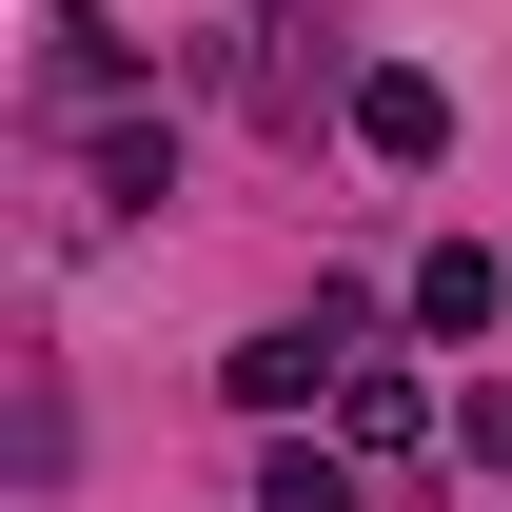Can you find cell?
I'll list each match as a JSON object with an SVG mask.
<instances>
[{"label":"cell","mask_w":512,"mask_h":512,"mask_svg":"<svg viewBox=\"0 0 512 512\" xmlns=\"http://www.w3.org/2000/svg\"><path fill=\"white\" fill-rule=\"evenodd\" d=\"M335 119H355V158L434 178V158H453V79H434V60H355V79H335Z\"/></svg>","instance_id":"1"},{"label":"cell","mask_w":512,"mask_h":512,"mask_svg":"<svg viewBox=\"0 0 512 512\" xmlns=\"http://www.w3.org/2000/svg\"><path fill=\"white\" fill-rule=\"evenodd\" d=\"M40 99H60V119H119V99H138V40L99 20V0H60V20H40Z\"/></svg>","instance_id":"2"},{"label":"cell","mask_w":512,"mask_h":512,"mask_svg":"<svg viewBox=\"0 0 512 512\" xmlns=\"http://www.w3.org/2000/svg\"><path fill=\"white\" fill-rule=\"evenodd\" d=\"M493 316H512V256H493V237H434V256H414V335H453V355H473Z\"/></svg>","instance_id":"3"},{"label":"cell","mask_w":512,"mask_h":512,"mask_svg":"<svg viewBox=\"0 0 512 512\" xmlns=\"http://www.w3.org/2000/svg\"><path fill=\"white\" fill-rule=\"evenodd\" d=\"M335 434H355V453H414V434H434V375H414V355H355Z\"/></svg>","instance_id":"4"},{"label":"cell","mask_w":512,"mask_h":512,"mask_svg":"<svg viewBox=\"0 0 512 512\" xmlns=\"http://www.w3.org/2000/svg\"><path fill=\"white\" fill-rule=\"evenodd\" d=\"M178 197V119H99V217H158Z\"/></svg>","instance_id":"5"},{"label":"cell","mask_w":512,"mask_h":512,"mask_svg":"<svg viewBox=\"0 0 512 512\" xmlns=\"http://www.w3.org/2000/svg\"><path fill=\"white\" fill-rule=\"evenodd\" d=\"M256 512H375V493H355V453H316V434H276V453H256Z\"/></svg>","instance_id":"6"},{"label":"cell","mask_w":512,"mask_h":512,"mask_svg":"<svg viewBox=\"0 0 512 512\" xmlns=\"http://www.w3.org/2000/svg\"><path fill=\"white\" fill-rule=\"evenodd\" d=\"M453 434H473V453H493V473H512V394H473V414H453Z\"/></svg>","instance_id":"7"}]
</instances>
